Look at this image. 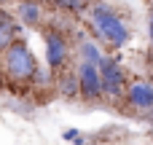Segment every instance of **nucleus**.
<instances>
[{"label":"nucleus","mask_w":153,"mask_h":145,"mask_svg":"<svg viewBox=\"0 0 153 145\" xmlns=\"http://www.w3.org/2000/svg\"><path fill=\"white\" fill-rule=\"evenodd\" d=\"M89 16H91L94 32H97L105 43H110L113 48L126 46V40H129V27L124 24V19H121L110 5H94Z\"/></svg>","instance_id":"f257e3e1"},{"label":"nucleus","mask_w":153,"mask_h":145,"mask_svg":"<svg viewBox=\"0 0 153 145\" xmlns=\"http://www.w3.org/2000/svg\"><path fill=\"white\" fill-rule=\"evenodd\" d=\"M3 70L11 81H32L38 75V59L24 40H16L3 51Z\"/></svg>","instance_id":"f03ea898"},{"label":"nucleus","mask_w":153,"mask_h":145,"mask_svg":"<svg viewBox=\"0 0 153 145\" xmlns=\"http://www.w3.org/2000/svg\"><path fill=\"white\" fill-rule=\"evenodd\" d=\"M97 67H100V78H102V94H108V97H124L126 94L124 67L113 57H102Z\"/></svg>","instance_id":"7ed1b4c3"},{"label":"nucleus","mask_w":153,"mask_h":145,"mask_svg":"<svg viewBox=\"0 0 153 145\" xmlns=\"http://www.w3.org/2000/svg\"><path fill=\"white\" fill-rule=\"evenodd\" d=\"M43 43H46V62H48V67L51 70L65 67L67 59H70V43H67V38L62 32H56V30H46L43 32Z\"/></svg>","instance_id":"20e7f679"},{"label":"nucleus","mask_w":153,"mask_h":145,"mask_svg":"<svg viewBox=\"0 0 153 145\" xmlns=\"http://www.w3.org/2000/svg\"><path fill=\"white\" fill-rule=\"evenodd\" d=\"M78 89H81V97L94 102L102 97V78H100V67L91 65V62H81L78 67Z\"/></svg>","instance_id":"39448f33"},{"label":"nucleus","mask_w":153,"mask_h":145,"mask_svg":"<svg viewBox=\"0 0 153 145\" xmlns=\"http://www.w3.org/2000/svg\"><path fill=\"white\" fill-rule=\"evenodd\" d=\"M126 102L134 108V110H153V83L145 81H134L126 86Z\"/></svg>","instance_id":"423d86ee"},{"label":"nucleus","mask_w":153,"mask_h":145,"mask_svg":"<svg viewBox=\"0 0 153 145\" xmlns=\"http://www.w3.org/2000/svg\"><path fill=\"white\" fill-rule=\"evenodd\" d=\"M16 19L27 27H38L40 19H43V11H40V3L38 0H19L16 5Z\"/></svg>","instance_id":"0eeeda50"},{"label":"nucleus","mask_w":153,"mask_h":145,"mask_svg":"<svg viewBox=\"0 0 153 145\" xmlns=\"http://www.w3.org/2000/svg\"><path fill=\"white\" fill-rule=\"evenodd\" d=\"M19 32H22V27L16 24V19H11V22H5V24L0 27V54H3L8 46H13V43L19 40Z\"/></svg>","instance_id":"6e6552de"},{"label":"nucleus","mask_w":153,"mask_h":145,"mask_svg":"<svg viewBox=\"0 0 153 145\" xmlns=\"http://www.w3.org/2000/svg\"><path fill=\"white\" fill-rule=\"evenodd\" d=\"M59 91H62V97H67V100L78 97V94H81V89H78V73H75V75H73V73H65V75L59 78Z\"/></svg>","instance_id":"1a4fd4ad"},{"label":"nucleus","mask_w":153,"mask_h":145,"mask_svg":"<svg viewBox=\"0 0 153 145\" xmlns=\"http://www.w3.org/2000/svg\"><path fill=\"white\" fill-rule=\"evenodd\" d=\"M105 54L91 43V40H83L81 43V62H91V65H100V59H102Z\"/></svg>","instance_id":"9d476101"},{"label":"nucleus","mask_w":153,"mask_h":145,"mask_svg":"<svg viewBox=\"0 0 153 145\" xmlns=\"http://www.w3.org/2000/svg\"><path fill=\"white\" fill-rule=\"evenodd\" d=\"M62 137H65L67 143H73V145H83V143H86V140H83V135H81L78 129H67V132H65Z\"/></svg>","instance_id":"9b49d317"},{"label":"nucleus","mask_w":153,"mask_h":145,"mask_svg":"<svg viewBox=\"0 0 153 145\" xmlns=\"http://www.w3.org/2000/svg\"><path fill=\"white\" fill-rule=\"evenodd\" d=\"M148 35H151V48H153V8L148 13Z\"/></svg>","instance_id":"f8f14e48"},{"label":"nucleus","mask_w":153,"mask_h":145,"mask_svg":"<svg viewBox=\"0 0 153 145\" xmlns=\"http://www.w3.org/2000/svg\"><path fill=\"white\" fill-rule=\"evenodd\" d=\"M38 3H59V0H38Z\"/></svg>","instance_id":"ddd939ff"},{"label":"nucleus","mask_w":153,"mask_h":145,"mask_svg":"<svg viewBox=\"0 0 153 145\" xmlns=\"http://www.w3.org/2000/svg\"><path fill=\"white\" fill-rule=\"evenodd\" d=\"M78 3H94V0H78Z\"/></svg>","instance_id":"4468645a"}]
</instances>
